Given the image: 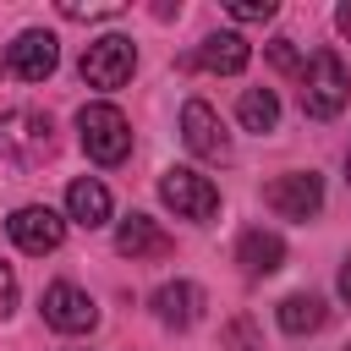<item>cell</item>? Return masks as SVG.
I'll return each mask as SVG.
<instances>
[{"mask_svg": "<svg viewBox=\"0 0 351 351\" xmlns=\"http://www.w3.org/2000/svg\"><path fill=\"white\" fill-rule=\"evenodd\" d=\"M346 351H351V346H346Z\"/></svg>", "mask_w": 351, "mask_h": 351, "instance_id": "484cf974", "label": "cell"}, {"mask_svg": "<svg viewBox=\"0 0 351 351\" xmlns=\"http://www.w3.org/2000/svg\"><path fill=\"white\" fill-rule=\"evenodd\" d=\"M340 296H346V302H351V258H346V263H340Z\"/></svg>", "mask_w": 351, "mask_h": 351, "instance_id": "cb8c5ba5", "label": "cell"}, {"mask_svg": "<svg viewBox=\"0 0 351 351\" xmlns=\"http://www.w3.org/2000/svg\"><path fill=\"white\" fill-rule=\"evenodd\" d=\"M55 154V126H49V115H38V110H11V115H0V159H11L16 170H33V165H44Z\"/></svg>", "mask_w": 351, "mask_h": 351, "instance_id": "3957f363", "label": "cell"}, {"mask_svg": "<svg viewBox=\"0 0 351 351\" xmlns=\"http://www.w3.org/2000/svg\"><path fill=\"white\" fill-rule=\"evenodd\" d=\"M77 137H82V154L93 165H121L132 154V121L115 104H82L77 110Z\"/></svg>", "mask_w": 351, "mask_h": 351, "instance_id": "7a4b0ae2", "label": "cell"}, {"mask_svg": "<svg viewBox=\"0 0 351 351\" xmlns=\"http://www.w3.org/2000/svg\"><path fill=\"white\" fill-rule=\"evenodd\" d=\"M236 115H241V126H247V132H258V137H263V132H274V126H280V99H274L269 88H247V93H241V104H236Z\"/></svg>", "mask_w": 351, "mask_h": 351, "instance_id": "e0dca14e", "label": "cell"}, {"mask_svg": "<svg viewBox=\"0 0 351 351\" xmlns=\"http://www.w3.org/2000/svg\"><path fill=\"white\" fill-rule=\"evenodd\" d=\"M159 197L181 214V219H214L219 214V186L208 181V176H197V170H186V165H170L165 176H159Z\"/></svg>", "mask_w": 351, "mask_h": 351, "instance_id": "5b68a950", "label": "cell"}, {"mask_svg": "<svg viewBox=\"0 0 351 351\" xmlns=\"http://www.w3.org/2000/svg\"><path fill=\"white\" fill-rule=\"evenodd\" d=\"M66 208H71V219L77 225H104L110 219V186L99 181V176H77L71 186H66Z\"/></svg>", "mask_w": 351, "mask_h": 351, "instance_id": "9a60e30c", "label": "cell"}, {"mask_svg": "<svg viewBox=\"0 0 351 351\" xmlns=\"http://www.w3.org/2000/svg\"><path fill=\"white\" fill-rule=\"evenodd\" d=\"M77 71H82L88 88H121V82L137 71V44H132L126 33H104V38H93V44L82 49Z\"/></svg>", "mask_w": 351, "mask_h": 351, "instance_id": "277c9868", "label": "cell"}, {"mask_svg": "<svg viewBox=\"0 0 351 351\" xmlns=\"http://www.w3.org/2000/svg\"><path fill=\"white\" fill-rule=\"evenodd\" d=\"M11 307H16V274H11L5 263H0V318H5Z\"/></svg>", "mask_w": 351, "mask_h": 351, "instance_id": "7402d4cb", "label": "cell"}, {"mask_svg": "<svg viewBox=\"0 0 351 351\" xmlns=\"http://www.w3.org/2000/svg\"><path fill=\"white\" fill-rule=\"evenodd\" d=\"M60 16H71V22H110V16H126V5H82V0H60Z\"/></svg>", "mask_w": 351, "mask_h": 351, "instance_id": "ac0fdd59", "label": "cell"}, {"mask_svg": "<svg viewBox=\"0 0 351 351\" xmlns=\"http://www.w3.org/2000/svg\"><path fill=\"white\" fill-rule=\"evenodd\" d=\"M203 285H192V280H170V285H159L154 291V318L165 324V329H192L197 318H203Z\"/></svg>", "mask_w": 351, "mask_h": 351, "instance_id": "7c38bea8", "label": "cell"}, {"mask_svg": "<svg viewBox=\"0 0 351 351\" xmlns=\"http://www.w3.org/2000/svg\"><path fill=\"white\" fill-rule=\"evenodd\" d=\"M269 60H274L280 71H302V55H296L291 38H274V44H269Z\"/></svg>", "mask_w": 351, "mask_h": 351, "instance_id": "44dd1931", "label": "cell"}, {"mask_svg": "<svg viewBox=\"0 0 351 351\" xmlns=\"http://www.w3.org/2000/svg\"><path fill=\"white\" fill-rule=\"evenodd\" d=\"M280 329L285 335H313V329H324L329 324V307H324V296H313V291H296V296H285L280 302Z\"/></svg>", "mask_w": 351, "mask_h": 351, "instance_id": "2e32d148", "label": "cell"}, {"mask_svg": "<svg viewBox=\"0 0 351 351\" xmlns=\"http://www.w3.org/2000/svg\"><path fill=\"white\" fill-rule=\"evenodd\" d=\"M219 346H236V351H263V346H258V329H252V318H236V324L219 335Z\"/></svg>", "mask_w": 351, "mask_h": 351, "instance_id": "d6986e66", "label": "cell"}, {"mask_svg": "<svg viewBox=\"0 0 351 351\" xmlns=\"http://www.w3.org/2000/svg\"><path fill=\"white\" fill-rule=\"evenodd\" d=\"M236 263H241V274L263 280V274H274V269L285 263V241H280L274 230L252 225V230H241V241H236Z\"/></svg>", "mask_w": 351, "mask_h": 351, "instance_id": "5bb4252c", "label": "cell"}, {"mask_svg": "<svg viewBox=\"0 0 351 351\" xmlns=\"http://www.w3.org/2000/svg\"><path fill=\"white\" fill-rule=\"evenodd\" d=\"M263 203L280 214V219H313L324 208V181L313 170H291V176H274L263 186Z\"/></svg>", "mask_w": 351, "mask_h": 351, "instance_id": "8992f818", "label": "cell"}, {"mask_svg": "<svg viewBox=\"0 0 351 351\" xmlns=\"http://www.w3.org/2000/svg\"><path fill=\"white\" fill-rule=\"evenodd\" d=\"M5 236H11L22 252L44 258V252H55V247L66 241V219H60L55 208H44V203H27V208H16V214L5 219Z\"/></svg>", "mask_w": 351, "mask_h": 351, "instance_id": "52a82bcc", "label": "cell"}, {"mask_svg": "<svg viewBox=\"0 0 351 351\" xmlns=\"http://www.w3.org/2000/svg\"><path fill=\"white\" fill-rule=\"evenodd\" d=\"M252 60V44L241 38V33H208L186 60H181V71H192V66H203V71H219V77H236L241 66Z\"/></svg>", "mask_w": 351, "mask_h": 351, "instance_id": "30bf717a", "label": "cell"}, {"mask_svg": "<svg viewBox=\"0 0 351 351\" xmlns=\"http://www.w3.org/2000/svg\"><path fill=\"white\" fill-rule=\"evenodd\" d=\"M351 99V71L335 49H313V60L302 66V110L313 121H335Z\"/></svg>", "mask_w": 351, "mask_h": 351, "instance_id": "6da1fadb", "label": "cell"}, {"mask_svg": "<svg viewBox=\"0 0 351 351\" xmlns=\"http://www.w3.org/2000/svg\"><path fill=\"white\" fill-rule=\"evenodd\" d=\"M346 181H351V154H346Z\"/></svg>", "mask_w": 351, "mask_h": 351, "instance_id": "d4e9b609", "label": "cell"}, {"mask_svg": "<svg viewBox=\"0 0 351 351\" xmlns=\"http://www.w3.org/2000/svg\"><path fill=\"white\" fill-rule=\"evenodd\" d=\"M225 11H230L236 22H269V16H274V0H230Z\"/></svg>", "mask_w": 351, "mask_h": 351, "instance_id": "ffe728a7", "label": "cell"}, {"mask_svg": "<svg viewBox=\"0 0 351 351\" xmlns=\"http://www.w3.org/2000/svg\"><path fill=\"white\" fill-rule=\"evenodd\" d=\"M335 22H340V33H346V38H351V0H346V5H340V11H335Z\"/></svg>", "mask_w": 351, "mask_h": 351, "instance_id": "603a6c76", "label": "cell"}, {"mask_svg": "<svg viewBox=\"0 0 351 351\" xmlns=\"http://www.w3.org/2000/svg\"><path fill=\"white\" fill-rule=\"evenodd\" d=\"M181 137H186V148L197 159H230V132L214 115V104H203V99H186L181 104Z\"/></svg>", "mask_w": 351, "mask_h": 351, "instance_id": "9c48e42d", "label": "cell"}, {"mask_svg": "<svg viewBox=\"0 0 351 351\" xmlns=\"http://www.w3.org/2000/svg\"><path fill=\"white\" fill-rule=\"evenodd\" d=\"M44 324L49 329H60V335H82V329H93L99 324V307H93V296L82 291V285H71V280H55L49 291H44Z\"/></svg>", "mask_w": 351, "mask_h": 351, "instance_id": "ba28073f", "label": "cell"}, {"mask_svg": "<svg viewBox=\"0 0 351 351\" xmlns=\"http://www.w3.org/2000/svg\"><path fill=\"white\" fill-rule=\"evenodd\" d=\"M115 252L132 258V263H148V258H170L176 241L159 230V219H148V214H126L121 230H115Z\"/></svg>", "mask_w": 351, "mask_h": 351, "instance_id": "8fae6325", "label": "cell"}, {"mask_svg": "<svg viewBox=\"0 0 351 351\" xmlns=\"http://www.w3.org/2000/svg\"><path fill=\"white\" fill-rule=\"evenodd\" d=\"M55 60H60V49H55V33H44V27H27V33H16V44H11V71H16L22 82H44V77L55 71Z\"/></svg>", "mask_w": 351, "mask_h": 351, "instance_id": "4fadbf2b", "label": "cell"}]
</instances>
